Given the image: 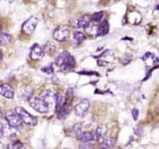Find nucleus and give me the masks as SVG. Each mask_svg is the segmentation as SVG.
I'll return each instance as SVG.
<instances>
[{
	"instance_id": "9",
	"label": "nucleus",
	"mask_w": 159,
	"mask_h": 149,
	"mask_svg": "<svg viewBox=\"0 0 159 149\" xmlns=\"http://www.w3.org/2000/svg\"><path fill=\"white\" fill-rule=\"evenodd\" d=\"M44 56V51L41 48L40 45L38 44H34V46L31 49L30 52V57L33 60H41Z\"/></svg>"
},
{
	"instance_id": "1",
	"label": "nucleus",
	"mask_w": 159,
	"mask_h": 149,
	"mask_svg": "<svg viewBox=\"0 0 159 149\" xmlns=\"http://www.w3.org/2000/svg\"><path fill=\"white\" fill-rule=\"evenodd\" d=\"M30 106L40 113H47L50 111L54 103H56V94L51 90H44L40 96H32L29 99Z\"/></svg>"
},
{
	"instance_id": "18",
	"label": "nucleus",
	"mask_w": 159,
	"mask_h": 149,
	"mask_svg": "<svg viewBox=\"0 0 159 149\" xmlns=\"http://www.w3.org/2000/svg\"><path fill=\"white\" fill-rule=\"evenodd\" d=\"M63 104H64V96L61 93H59L56 94V103H55L57 112H59V111L63 106Z\"/></svg>"
},
{
	"instance_id": "20",
	"label": "nucleus",
	"mask_w": 159,
	"mask_h": 149,
	"mask_svg": "<svg viewBox=\"0 0 159 149\" xmlns=\"http://www.w3.org/2000/svg\"><path fill=\"white\" fill-rule=\"evenodd\" d=\"M9 148H12V149H16V148H24L25 147H24V144L23 143H21L20 141H15V142H13V143H11L10 145L8 146Z\"/></svg>"
},
{
	"instance_id": "15",
	"label": "nucleus",
	"mask_w": 159,
	"mask_h": 149,
	"mask_svg": "<svg viewBox=\"0 0 159 149\" xmlns=\"http://www.w3.org/2000/svg\"><path fill=\"white\" fill-rule=\"evenodd\" d=\"M106 131H107V129H106L105 126L102 125L100 127H98L96 129V130L93 132V134H94V140H98V139H100L101 138L104 137L105 134H106Z\"/></svg>"
},
{
	"instance_id": "5",
	"label": "nucleus",
	"mask_w": 159,
	"mask_h": 149,
	"mask_svg": "<svg viewBox=\"0 0 159 149\" xmlns=\"http://www.w3.org/2000/svg\"><path fill=\"white\" fill-rule=\"evenodd\" d=\"M6 120L10 126L16 129H20L23 123V120H21V118L17 114L16 111H8L6 113Z\"/></svg>"
},
{
	"instance_id": "22",
	"label": "nucleus",
	"mask_w": 159,
	"mask_h": 149,
	"mask_svg": "<svg viewBox=\"0 0 159 149\" xmlns=\"http://www.w3.org/2000/svg\"><path fill=\"white\" fill-rule=\"evenodd\" d=\"M42 72H45L46 74H53L54 69H53V66H52V65H50V66L42 67Z\"/></svg>"
},
{
	"instance_id": "2",
	"label": "nucleus",
	"mask_w": 159,
	"mask_h": 149,
	"mask_svg": "<svg viewBox=\"0 0 159 149\" xmlns=\"http://www.w3.org/2000/svg\"><path fill=\"white\" fill-rule=\"evenodd\" d=\"M56 65L63 71H69L75 66V58L70 55L69 52L64 51L56 58Z\"/></svg>"
},
{
	"instance_id": "14",
	"label": "nucleus",
	"mask_w": 159,
	"mask_h": 149,
	"mask_svg": "<svg viewBox=\"0 0 159 149\" xmlns=\"http://www.w3.org/2000/svg\"><path fill=\"white\" fill-rule=\"evenodd\" d=\"M109 24L107 21H103L100 25H99V28H98V34L97 36H103V35H106L108 32H109Z\"/></svg>"
},
{
	"instance_id": "16",
	"label": "nucleus",
	"mask_w": 159,
	"mask_h": 149,
	"mask_svg": "<svg viewBox=\"0 0 159 149\" xmlns=\"http://www.w3.org/2000/svg\"><path fill=\"white\" fill-rule=\"evenodd\" d=\"M78 138L81 142H90L94 140V134L93 132H83L79 135Z\"/></svg>"
},
{
	"instance_id": "3",
	"label": "nucleus",
	"mask_w": 159,
	"mask_h": 149,
	"mask_svg": "<svg viewBox=\"0 0 159 149\" xmlns=\"http://www.w3.org/2000/svg\"><path fill=\"white\" fill-rule=\"evenodd\" d=\"M67 98L66 101L64 102L63 106L59 111L58 112V119L59 120H64L66 117L68 115L69 111H70V105L72 102V100L74 98V92L72 89H69L67 93Z\"/></svg>"
},
{
	"instance_id": "13",
	"label": "nucleus",
	"mask_w": 159,
	"mask_h": 149,
	"mask_svg": "<svg viewBox=\"0 0 159 149\" xmlns=\"http://www.w3.org/2000/svg\"><path fill=\"white\" fill-rule=\"evenodd\" d=\"M84 33H80V32H76V33H74V36H73V44L75 47H78L80 44H82L84 42Z\"/></svg>"
},
{
	"instance_id": "23",
	"label": "nucleus",
	"mask_w": 159,
	"mask_h": 149,
	"mask_svg": "<svg viewBox=\"0 0 159 149\" xmlns=\"http://www.w3.org/2000/svg\"><path fill=\"white\" fill-rule=\"evenodd\" d=\"M73 132H74V134H75V136L80 135V134H81V125L80 124L75 125V127H74V129H73Z\"/></svg>"
},
{
	"instance_id": "17",
	"label": "nucleus",
	"mask_w": 159,
	"mask_h": 149,
	"mask_svg": "<svg viewBox=\"0 0 159 149\" xmlns=\"http://www.w3.org/2000/svg\"><path fill=\"white\" fill-rule=\"evenodd\" d=\"M98 28H99V25H94V24H93L92 22H91L90 25L85 28V31H86V33H88L89 35H91V36H97V34H98Z\"/></svg>"
},
{
	"instance_id": "21",
	"label": "nucleus",
	"mask_w": 159,
	"mask_h": 149,
	"mask_svg": "<svg viewBox=\"0 0 159 149\" xmlns=\"http://www.w3.org/2000/svg\"><path fill=\"white\" fill-rule=\"evenodd\" d=\"M102 16H103V13L102 12H98V13H95L93 16L91 18H92V22H100L101 20L102 19Z\"/></svg>"
},
{
	"instance_id": "27",
	"label": "nucleus",
	"mask_w": 159,
	"mask_h": 149,
	"mask_svg": "<svg viewBox=\"0 0 159 149\" xmlns=\"http://www.w3.org/2000/svg\"><path fill=\"white\" fill-rule=\"evenodd\" d=\"M79 74H85V75H93V74H97V73H95V72H79Z\"/></svg>"
},
{
	"instance_id": "8",
	"label": "nucleus",
	"mask_w": 159,
	"mask_h": 149,
	"mask_svg": "<svg viewBox=\"0 0 159 149\" xmlns=\"http://www.w3.org/2000/svg\"><path fill=\"white\" fill-rule=\"evenodd\" d=\"M90 107V102L87 99L81 100L75 107V113L76 114V116L83 118L86 115L88 109Z\"/></svg>"
},
{
	"instance_id": "24",
	"label": "nucleus",
	"mask_w": 159,
	"mask_h": 149,
	"mask_svg": "<svg viewBox=\"0 0 159 149\" xmlns=\"http://www.w3.org/2000/svg\"><path fill=\"white\" fill-rule=\"evenodd\" d=\"M79 147L80 148H92L93 145L89 144V142H82V144H80Z\"/></svg>"
},
{
	"instance_id": "4",
	"label": "nucleus",
	"mask_w": 159,
	"mask_h": 149,
	"mask_svg": "<svg viewBox=\"0 0 159 149\" xmlns=\"http://www.w3.org/2000/svg\"><path fill=\"white\" fill-rule=\"evenodd\" d=\"M16 111V113L20 116L21 120H23V122L26 125H29V126H35L37 124L38 120L34 116H33L31 113H29L28 111H26L24 108L22 107H17L15 110Z\"/></svg>"
},
{
	"instance_id": "19",
	"label": "nucleus",
	"mask_w": 159,
	"mask_h": 149,
	"mask_svg": "<svg viewBox=\"0 0 159 149\" xmlns=\"http://www.w3.org/2000/svg\"><path fill=\"white\" fill-rule=\"evenodd\" d=\"M11 40H12V37L9 34L1 33V35H0V43H1V46H5V45L10 43Z\"/></svg>"
},
{
	"instance_id": "26",
	"label": "nucleus",
	"mask_w": 159,
	"mask_h": 149,
	"mask_svg": "<svg viewBox=\"0 0 159 149\" xmlns=\"http://www.w3.org/2000/svg\"><path fill=\"white\" fill-rule=\"evenodd\" d=\"M143 134V129L140 128V127H139V128H137V129H136V135H138L139 137H140V136H142Z\"/></svg>"
},
{
	"instance_id": "25",
	"label": "nucleus",
	"mask_w": 159,
	"mask_h": 149,
	"mask_svg": "<svg viewBox=\"0 0 159 149\" xmlns=\"http://www.w3.org/2000/svg\"><path fill=\"white\" fill-rule=\"evenodd\" d=\"M131 114H132V117H133L134 120H138V118H139V110L134 109V110L132 111Z\"/></svg>"
},
{
	"instance_id": "12",
	"label": "nucleus",
	"mask_w": 159,
	"mask_h": 149,
	"mask_svg": "<svg viewBox=\"0 0 159 149\" xmlns=\"http://www.w3.org/2000/svg\"><path fill=\"white\" fill-rule=\"evenodd\" d=\"M91 22H92V18L90 16H81L77 21V27L81 28V29H85L88 25H90Z\"/></svg>"
},
{
	"instance_id": "29",
	"label": "nucleus",
	"mask_w": 159,
	"mask_h": 149,
	"mask_svg": "<svg viewBox=\"0 0 159 149\" xmlns=\"http://www.w3.org/2000/svg\"><path fill=\"white\" fill-rule=\"evenodd\" d=\"M48 1H49V2H51V1H53V0H48Z\"/></svg>"
},
{
	"instance_id": "7",
	"label": "nucleus",
	"mask_w": 159,
	"mask_h": 149,
	"mask_svg": "<svg viewBox=\"0 0 159 149\" xmlns=\"http://www.w3.org/2000/svg\"><path fill=\"white\" fill-rule=\"evenodd\" d=\"M38 23H39V20H38L37 17H30L28 20L25 21L23 26H22L23 32L26 33V34H32L34 32V30L36 29Z\"/></svg>"
},
{
	"instance_id": "10",
	"label": "nucleus",
	"mask_w": 159,
	"mask_h": 149,
	"mask_svg": "<svg viewBox=\"0 0 159 149\" xmlns=\"http://www.w3.org/2000/svg\"><path fill=\"white\" fill-rule=\"evenodd\" d=\"M0 93L5 98L12 99L14 97V89L12 88L11 85H9L7 84H4L0 86Z\"/></svg>"
},
{
	"instance_id": "6",
	"label": "nucleus",
	"mask_w": 159,
	"mask_h": 149,
	"mask_svg": "<svg viewBox=\"0 0 159 149\" xmlns=\"http://www.w3.org/2000/svg\"><path fill=\"white\" fill-rule=\"evenodd\" d=\"M69 28L65 25H60L56 28L53 33V38L59 42H66L69 36Z\"/></svg>"
},
{
	"instance_id": "11",
	"label": "nucleus",
	"mask_w": 159,
	"mask_h": 149,
	"mask_svg": "<svg viewBox=\"0 0 159 149\" xmlns=\"http://www.w3.org/2000/svg\"><path fill=\"white\" fill-rule=\"evenodd\" d=\"M100 144L102 148H111L115 145V139L113 137H102L100 138Z\"/></svg>"
},
{
	"instance_id": "28",
	"label": "nucleus",
	"mask_w": 159,
	"mask_h": 149,
	"mask_svg": "<svg viewBox=\"0 0 159 149\" xmlns=\"http://www.w3.org/2000/svg\"><path fill=\"white\" fill-rule=\"evenodd\" d=\"M5 1H7V2L9 3V4H12V3L14 2V0H5Z\"/></svg>"
}]
</instances>
